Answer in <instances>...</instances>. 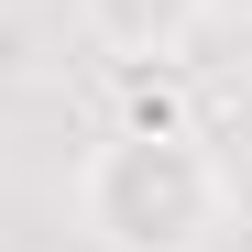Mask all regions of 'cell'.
<instances>
[{"instance_id":"cell-3","label":"cell","mask_w":252,"mask_h":252,"mask_svg":"<svg viewBox=\"0 0 252 252\" xmlns=\"http://www.w3.org/2000/svg\"><path fill=\"white\" fill-rule=\"evenodd\" d=\"M0 11H22V0H0Z\"/></svg>"},{"instance_id":"cell-1","label":"cell","mask_w":252,"mask_h":252,"mask_svg":"<svg viewBox=\"0 0 252 252\" xmlns=\"http://www.w3.org/2000/svg\"><path fill=\"white\" fill-rule=\"evenodd\" d=\"M230 208H241V187L197 121H164V132L110 121L77 154V230L99 252H220Z\"/></svg>"},{"instance_id":"cell-2","label":"cell","mask_w":252,"mask_h":252,"mask_svg":"<svg viewBox=\"0 0 252 252\" xmlns=\"http://www.w3.org/2000/svg\"><path fill=\"white\" fill-rule=\"evenodd\" d=\"M208 11L220 0H77V33H88L99 66H187Z\"/></svg>"}]
</instances>
